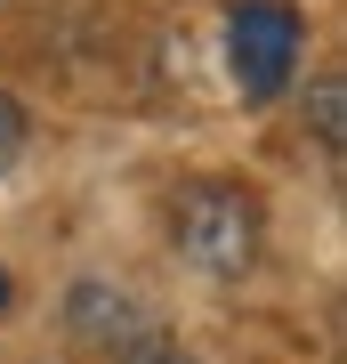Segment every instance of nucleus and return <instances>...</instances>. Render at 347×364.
I'll list each match as a JSON object with an SVG mask.
<instances>
[{
    "instance_id": "obj_5",
    "label": "nucleus",
    "mask_w": 347,
    "mask_h": 364,
    "mask_svg": "<svg viewBox=\"0 0 347 364\" xmlns=\"http://www.w3.org/2000/svg\"><path fill=\"white\" fill-rule=\"evenodd\" d=\"M9 146H25V114H16L9 97H0V154H9Z\"/></svg>"
},
{
    "instance_id": "obj_1",
    "label": "nucleus",
    "mask_w": 347,
    "mask_h": 364,
    "mask_svg": "<svg viewBox=\"0 0 347 364\" xmlns=\"http://www.w3.org/2000/svg\"><path fill=\"white\" fill-rule=\"evenodd\" d=\"M170 243H178V259L194 275H210V284H234V275H250L258 259V195L234 178H194L170 195Z\"/></svg>"
},
{
    "instance_id": "obj_2",
    "label": "nucleus",
    "mask_w": 347,
    "mask_h": 364,
    "mask_svg": "<svg viewBox=\"0 0 347 364\" xmlns=\"http://www.w3.org/2000/svg\"><path fill=\"white\" fill-rule=\"evenodd\" d=\"M226 65H234V90L250 105L283 97L299 73V9L291 0H243L226 16Z\"/></svg>"
},
{
    "instance_id": "obj_6",
    "label": "nucleus",
    "mask_w": 347,
    "mask_h": 364,
    "mask_svg": "<svg viewBox=\"0 0 347 364\" xmlns=\"http://www.w3.org/2000/svg\"><path fill=\"white\" fill-rule=\"evenodd\" d=\"M0 308H9V275H0Z\"/></svg>"
},
{
    "instance_id": "obj_3",
    "label": "nucleus",
    "mask_w": 347,
    "mask_h": 364,
    "mask_svg": "<svg viewBox=\"0 0 347 364\" xmlns=\"http://www.w3.org/2000/svg\"><path fill=\"white\" fill-rule=\"evenodd\" d=\"M307 122H315V146H323V154H347V81L339 73H323L315 90H307Z\"/></svg>"
},
{
    "instance_id": "obj_4",
    "label": "nucleus",
    "mask_w": 347,
    "mask_h": 364,
    "mask_svg": "<svg viewBox=\"0 0 347 364\" xmlns=\"http://www.w3.org/2000/svg\"><path fill=\"white\" fill-rule=\"evenodd\" d=\"M121 364H194V356H186V348H170V340H138Z\"/></svg>"
}]
</instances>
